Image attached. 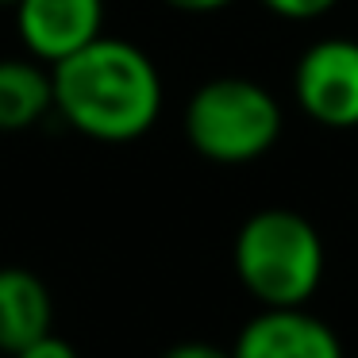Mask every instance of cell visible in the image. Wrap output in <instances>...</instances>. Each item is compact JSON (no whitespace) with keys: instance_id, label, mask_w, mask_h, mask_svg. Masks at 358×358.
Returning a JSON list of instances; mask_svg holds the SVG:
<instances>
[{"instance_id":"cell-1","label":"cell","mask_w":358,"mask_h":358,"mask_svg":"<svg viewBox=\"0 0 358 358\" xmlns=\"http://www.w3.org/2000/svg\"><path fill=\"white\" fill-rule=\"evenodd\" d=\"M55 112L93 143H135L162 116V73L127 39H93L50 66Z\"/></svg>"},{"instance_id":"cell-2","label":"cell","mask_w":358,"mask_h":358,"mask_svg":"<svg viewBox=\"0 0 358 358\" xmlns=\"http://www.w3.org/2000/svg\"><path fill=\"white\" fill-rule=\"evenodd\" d=\"M231 266L262 308H301L324 281L327 250L316 224L293 208H262L235 231Z\"/></svg>"},{"instance_id":"cell-3","label":"cell","mask_w":358,"mask_h":358,"mask_svg":"<svg viewBox=\"0 0 358 358\" xmlns=\"http://www.w3.org/2000/svg\"><path fill=\"white\" fill-rule=\"evenodd\" d=\"M278 96L250 78H212L185 104V139L216 166H247L281 139Z\"/></svg>"},{"instance_id":"cell-4","label":"cell","mask_w":358,"mask_h":358,"mask_svg":"<svg viewBox=\"0 0 358 358\" xmlns=\"http://www.w3.org/2000/svg\"><path fill=\"white\" fill-rule=\"evenodd\" d=\"M293 96L301 112L320 127H358V43L320 39L296 58Z\"/></svg>"},{"instance_id":"cell-5","label":"cell","mask_w":358,"mask_h":358,"mask_svg":"<svg viewBox=\"0 0 358 358\" xmlns=\"http://www.w3.org/2000/svg\"><path fill=\"white\" fill-rule=\"evenodd\" d=\"M16 35L27 58L58 66L104 35V0H20Z\"/></svg>"},{"instance_id":"cell-6","label":"cell","mask_w":358,"mask_h":358,"mask_svg":"<svg viewBox=\"0 0 358 358\" xmlns=\"http://www.w3.org/2000/svg\"><path fill=\"white\" fill-rule=\"evenodd\" d=\"M231 358H343V343L327 320L301 308H262L235 335Z\"/></svg>"},{"instance_id":"cell-7","label":"cell","mask_w":358,"mask_h":358,"mask_svg":"<svg viewBox=\"0 0 358 358\" xmlns=\"http://www.w3.org/2000/svg\"><path fill=\"white\" fill-rule=\"evenodd\" d=\"M55 327V301L43 278L24 266H0V350H24Z\"/></svg>"},{"instance_id":"cell-8","label":"cell","mask_w":358,"mask_h":358,"mask_svg":"<svg viewBox=\"0 0 358 358\" xmlns=\"http://www.w3.org/2000/svg\"><path fill=\"white\" fill-rule=\"evenodd\" d=\"M55 108L50 70L35 58H0V135L35 127Z\"/></svg>"},{"instance_id":"cell-9","label":"cell","mask_w":358,"mask_h":358,"mask_svg":"<svg viewBox=\"0 0 358 358\" xmlns=\"http://www.w3.org/2000/svg\"><path fill=\"white\" fill-rule=\"evenodd\" d=\"M266 12L281 20H293V24H308V20H320L339 4V0H258Z\"/></svg>"},{"instance_id":"cell-10","label":"cell","mask_w":358,"mask_h":358,"mask_svg":"<svg viewBox=\"0 0 358 358\" xmlns=\"http://www.w3.org/2000/svg\"><path fill=\"white\" fill-rule=\"evenodd\" d=\"M12 358H81V355H78V347H73V343L62 339V335L47 331V335H39L35 343H27L24 350H16Z\"/></svg>"},{"instance_id":"cell-11","label":"cell","mask_w":358,"mask_h":358,"mask_svg":"<svg viewBox=\"0 0 358 358\" xmlns=\"http://www.w3.org/2000/svg\"><path fill=\"white\" fill-rule=\"evenodd\" d=\"M162 358H231V350L216 347V343H201V339H189V343H173Z\"/></svg>"},{"instance_id":"cell-12","label":"cell","mask_w":358,"mask_h":358,"mask_svg":"<svg viewBox=\"0 0 358 358\" xmlns=\"http://www.w3.org/2000/svg\"><path fill=\"white\" fill-rule=\"evenodd\" d=\"M162 4H170L173 12H185V16H212V12H224L235 0H162Z\"/></svg>"},{"instance_id":"cell-13","label":"cell","mask_w":358,"mask_h":358,"mask_svg":"<svg viewBox=\"0 0 358 358\" xmlns=\"http://www.w3.org/2000/svg\"><path fill=\"white\" fill-rule=\"evenodd\" d=\"M20 0H0V8H16Z\"/></svg>"}]
</instances>
